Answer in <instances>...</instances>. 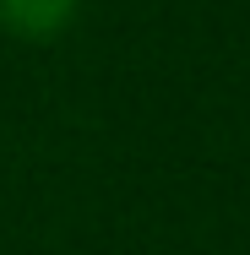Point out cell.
Instances as JSON below:
<instances>
[{
    "label": "cell",
    "mask_w": 250,
    "mask_h": 255,
    "mask_svg": "<svg viewBox=\"0 0 250 255\" xmlns=\"http://www.w3.org/2000/svg\"><path fill=\"white\" fill-rule=\"evenodd\" d=\"M82 0H0V27L22 44H54L71 33Z\"/></svg>",
    "instance_id": "obj_1"
}]
</instances>
